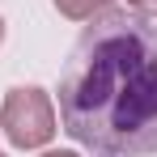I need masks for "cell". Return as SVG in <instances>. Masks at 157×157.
Instances as JSON below:
<instances>
[{
  "mask_svg": "<svg viewBox=\"0 0 157 157\" xmlns=\"http://www.w3.org/2000/svg\"><path fill=\"white\" fill-rule=\"evenodd\" d=\"M59 123L98 157L157 153V17H89L59 77Z\"/></svg>",
  "mask_w": 157,
  "mask_h": 157,
  "instance_id": "obj_1",
  "label": "cell"
},
{
  "mask_svg": "<svg viewBox=\"0 0 157 157\" xmlns=\"http://www.w3.org/2000/svg\"><path fill=\"white\" fill-rule=\"evenodd\" d=\"M128 9L144 13V17H157V0H128Z\"/></svg>",
  "mask_w": 157,
  "mask_h": 157,
  "instance_id": "obj_4",
  "label": "cell"
},
{
  "mask_svg": "<svg viewBox=\"0 0 157 157\" xmlns=\"http://www.w3.org/2000/svg\"><path fill=\"white\" fill-rule=\"evenodd\" d=\"M0 123L9 132V140L17 149H38L55 136V110H51V98L43 89H9L4 98V110H0Z\"/></svg>",
  "mask_w": 157,
  "mask_h": 157,
  "instance_id": "obj_2",
  "label": "cell"
},
{
  "mask_svg": "<svg viewBox=\"0 0 157 157\" xmlns=\"http://www.w3.org/2000/svg\"><path fill=\"white\" fill-rule=\"evenodd\" d=\"M47 157H72V153H47Z\"/></svg>",
  "mask_w": 157,
  "mask_h": 157,
  "instance_id": "obj_5",
  "label": "cell"
},
{
  "mask_svg": "<svg viewBox=\"0 0 157 157\" xmlns=\"http://www.w3.org/2000/svg\"><path fill=\"white\" fill-rule=\"evenodd\" d=\"M0 38H4V21H0Z\"/></svg>",
  "mask_w": 157,
  "mask_h": 157,
  "instance_id": "obj_6",
  "label": "cell"
},
{
  "mask_svg": "<svg viewBox=\"0 0 157 157\" xmlns=\"http://www.w3.org/2000/svg\"><path fill=\"white\" fill-rule=\"evenodd\" d=\"M0 157H4V153H0Z\"/></svg>",
  "mask_w": 157,
  "mask_h": 157,
  "instance_id": "obj_7",
  "label": "cell"
},
{
  "mask_svg": "<svg viewBox=\"0 0 157 157\" xmlns=\"http://www.w3.org/2000/svg\"><path fill=\"white\" fill-rule=\"evenodd\" d=\"M51 4L64 13V17H72V21H89L94 13H102L110 0H51Z\"/></svg>",
  "mask_w": 157,
  "mask_h": 157,
  "instance_id": "obj_3",
  "label": "cell"
}]
</instances>
